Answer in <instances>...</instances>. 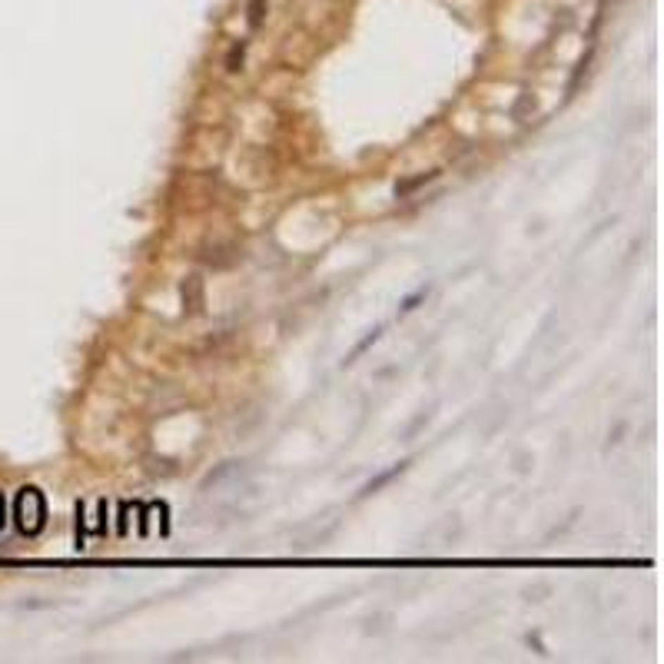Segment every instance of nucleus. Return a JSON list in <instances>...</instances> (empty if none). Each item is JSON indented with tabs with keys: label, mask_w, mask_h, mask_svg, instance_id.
Here are the masks:
<instances>
[{
	"label": "nucleus",
	"mask_w": 664,
	"mask_h": 664,
	"mask_svg": "<svg viewBox=\"0 0 664 664\" xmlns=\"http://www.w3.org/2000/svg\"><path fill=\"white\" fill-rule=\"evenodd\" d=\"M429 180H435V173H425V176H415V180H408V183H399L396 187V193L399 196H406L408 189H415V187H422V183H429Z\"/></svg>",
	"instance_id": "f257e3e1"
},
{
	"label": "nucleus",
	"mask_w": 664,
	"mask_h": 664,
	"mask_svg": "<svg viewBox=\"0 0 664 664\" xmlns=\"http://www.w3.org/2000/svg\"><path fill=\"white\" fill-rule=\"evenodd\" d=\"M239 63H243V44L233 47V54H230V60H226V67H230V70H239Z\"/></svg>",
	"instance_id": "7ed1b4c3"
},
{
	"label": "nucleus",
	"mask_w": 664,
	"mask_h": 664,
	"mask_svg": "<svg viewBox=\"0 0 664 664\" xmlns=\"http://www.w3.org/2000/svg\"><path fill=\"white\" fill-rule=\"evenodd\" d=\"M375 339H379V329H372V332H369V336H365V339H362V342H359V346H356V349H352V356H349V359H346V362H352V359H359V356H362V352H365V349H369V346H372V342H375Z\"/></svg>",
	"instance_id": "f03ea898"
},
{
	"label": "nucleus",
	"mask_w": 664,
	"mask_h": 664,
	"mask_svg": "<svg viewBox=\"0 0 664 664\" xmlns=\"http://www.w3.org/2000/svg\"><path fill=\"white\" fill-rule=\"evenodd\" d=\"M0 518H4V508H0Z\"/></svg>",
	"instance_id": "39448f33"
},
{
	"label": "nucleus",
	"mask_w": 664,
	"mask_h": 664,
	"mask_svg": "<svg viewBox=\"0 0 664 664\" xmlns=\"http://www.w3.org/2000/svg\"><path fill=\"white\" fill-rule=\"evenodd\" d=\"M259 11H263V0H253V7H249V24L253 27H259V17H263Z\"/></svg>",
	"instance_id": "20e7f679"
}]
</instances>
